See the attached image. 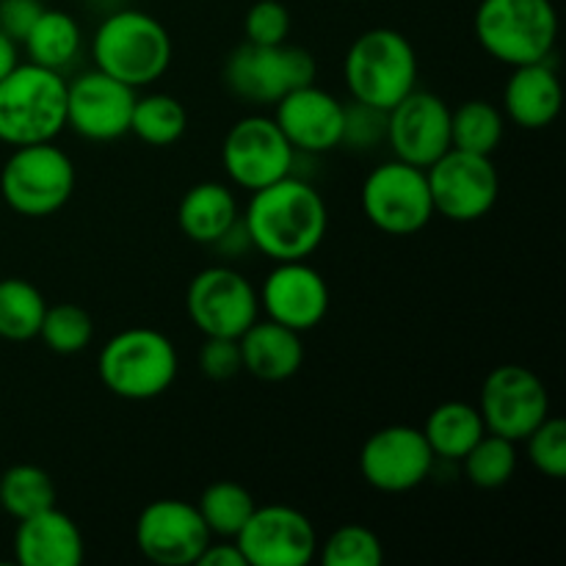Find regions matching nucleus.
<instances>
[{
    "instance_id": "b1692460",
    "label": "nucleus",
    "mask_w": 566,
    "mask_h": 566,
    "mask_svg": "<svg viewBox=\"0 0 566 566\" xmlns=\"http://www.w3.org/2000/svg\"><path fill=\"white\" fill-rule=\"evenodd\" d=\"M241 208H238L235 191L224 182H197L188 188L177 208V224L182 235L202 247H213L227 230L238 221Z\"/></svg>"
},
{
    "instance_id": "a878e982",
    "label": "nucleus",
    "mask_w": 566,
    "mask_h": 566,
    "mask_svg": "<svg viewBox=\"0 0 566 566\" xmlns=\"http://www.w3.org/2000/svg\"><path fill=\"white\" fill-rule=\"evenodd\" d=\"M22 44H25L28 61L61 72L81 53V25L66 11L44 9Z\"/></svg>"
},
{
    "instance_id": "c756f323",
    "label": "nucleus",
    "mask_w": 566,
    "mask_h": 566,
    "mask_svg": "<svg viewBox=\"0 0 566 566\" xmlns=\"http://www.w3.org/2000/svg\"><path fill=\"white\" fill-rule=\"evenodd\" d=\"M205 525L219 539H235L252 512L258 509L252 492L235 481H216L202 492L197 503Z\"/></svg>"
},
{
    "instance_id": "20e7f679",
    "label": "nucleus",
    "mask_w": 566,
    "mask_h": 566,
    "mask_svg": "<svg viewBox=\"0 0 566 566\" xmlns=\"http://www.w3.org/2000/svg\"><path fill=\"white\" fill-rule=\"evenodd\" d=\"M180 357L164 332L130 326L111 337L97 359L103 385L125 401H153L164 396L177 379Z\"/></svg>"
},
{
    "instance_id": "dca6fc26",
    "label": "nucleus",
    "mask_w": 566,
    "mask_h": 566,
    "mask_svg": "<svg viewBox=\"0 0 566 566\" xmlns=\"http://www.w3.org/2000/svg\"><path fill=\"white\" fill-rule=\"evenodd\" d=\"M235 542L249 566H307L318 553L307 514L282 503L254 509Z\"/></svg>"
},
{
    "instance_id": "72a5a7b5",
    "label": "nucleus",
    "mask_w": 566,
    "mask_h": 566,
    "mask_svg": "<svg viewBox=\"0 0 566 566\" xmlns=\"http://www.w3.org/2000/svg\"><path fill=\"white\" fill-rule=\"evenodd\" d=\"M321 562L326 566H379L385 562V547L365 525H343L324 542Z\"/></svg>"
},
{
    "instance_id": "9b49d317",
    "label": "nucleus",
    "mask_w": 566,
    "mask_h": 566,
    "mask_svg": "<svg viewBox=\"0 0 566 566\" xmlns=\"http://www.w3.org/2000/svg\"><path fill=\"white\" fill-rule=\"evenodd\" d=\"M221 166L238 188L258 191L293 175L296 149L280 130L274 116H243L227 130Z\"/></svg>"
},
{
    "instance_id": "9d476101",
    "label": "nucleus",
    "mask_w": 566,
    "mask_h": 566,
    "mask_svg": "<svg viewBox=\"0 0 566 566\" xmlns=\"http://www.w3.org/2000/svg\"><path fill=\"white\" fill-rule=\"evenodd\" d=\"M426 180L434 213L459 224L484 219L501 197V175L492 155H475L468 149L451 147L440 155L426 169Z\"/></svg>"
},
{
    "instance_id": "ddd939ff",
    "label": "nucleus",
    "mask_w": 566,
    "mask_h": 566,
    "mask_svg": "<svg viewBox=\"0 0 566 566\" xmlns=\"http://www.w3.org/2000/svg\"><path fill=\"white\" fill-rule=\"evenodd\" d=\"M479 412L490 434L523 442L551 415V396L531 368L501 365L484 379Z\"/></svg>"
},
{
    "instance_id": "4c0bfd02",
    "label": "nucleus",
    "mask_w": 566,
    "mask_h": 566,
    "mask_svg": "<svg viewBox=\"0 0 566 566\" xmlns=\"http://www.w3.org/2000/svg\"><path fill=\"white\" fill-rule=\"evenodd\" d=\"M199 370L213 381L235 379L243 370L238 337H205L199 348Z\"/></svg>"
},
{
    "instance_id": "f257e3e1",
    "label": "nucleus",
    "mask_w": 566,
    "mask_h": 566,
    "mask_svg": "<svg viewBox=\"0 0 566 566\" xmlns=\"http://www.w3.org/2000/svg\"><path fill=\"white\" fill-rule=\"evenodd\" d=\"M241 216L252 247L274 263L307 260L324 243L329 227L324 197L296 175L252 191Z\"/></svg>"
},
{
    "instance_id": "bb28decb",
    "label": "nucleus",
    "mask_w": 566,
    "mask_h": 566,
    "mask_svg": "<svg viewBox=\"0 0 566 566\" xmlns=\"http://www.w3.org/2000/svg\"><path fill=\"white\" fill-rule=\"evenodd\" d=\"M44 310H48V302L33 282L22 276L0 280V337L3 340L25 343L39 337Z\"/></svg>"
},
{
    "instance_id": "7c9ffc66",
    "label": "nucleus",
    "mask_w": 566,
    "mask_h": 566,
    "mask_svg": "<svg viewBox=\"0 0 566 566\" xmlns=\"http://www.w3.org/2000/svg\"><path fill=\"white\" fill-rule=\"evenodd\" d=\"M188 127L182 103L171 94H147L136 97L130 116V133L149 147H171L180 142Z\"/></svg>"
},
{
    "instance_id": "c9c22d12",
    "label": "nucleus",
    "mask_w": 566,
    "mask_h": 566,
    "mask_svg": "<svg viewBox=\"0 0 566 566\" xmlns=\"http://www.w3.org/2000/svg\"><path fill=\"white\" fill-rule=\"evenodd\" d=\"M523 442H528V459L547 479L566 475V423L547 415Z\"/></svg>"
},
{
    "instance_id": "4be33fe9",
    "label": "nucleus",
    "mask_w": 566,
    "mask_h": 566,
    "mask_svg": "<svg viewBox=\"0 0 566 566\" xmlns=\"http://www.w3.org/2000/svg\"><path fill=\"white\" fill-rule=\"evenodd\" d=\"M564 103L562 81L551 59L512 66L503 88V116L523 130H545Z\"/></svg>"
},
{
    "instance_id": "f3484780",
    "label": "nucleus",
    "mask_w": 566,
    "mask_h": 566,
    "mask_svg": "<svg viewBox=\"0 0 566 566\" xmlns=\"http://www.w3.org/2000/svg\"><path fill=\"white\" fill-rule=\"evenodd\" d=\"M136 88L105 72H83L66 83V127L88 142H114L130 133Z\"/></svg>"
},
{
    "instance_id": "58836bf2",
    "label": "nucleus",
    "mask_w": 566,
    "mask_h": 566,
    "mask_svg": "<svg viewBox=\"0 0 566 566\" xmlns=\"http://www.w3.org/2000/svg\"><path fill=\"white\" fill-rule=\"evenodd\" d=\"M42 11V0H0V31L11 42L22 44V39L28 36Z\"/></svg>"
},
{
    "instance_id": "423d86ee",
    "label": "nucleus",
    "mask_w": 566,
    "mask_h": 566,
    "mask_svg": "<svg viewBox=\"0 0 566 566\" xmlns=\"http://www.w3.org/2000/svg\"><path fill=\"white\" fill-rule=\"evenodd\" d=\"M475 39L495 61L509 66L551 59L558 36V14L551 0H481Z\"/></svg>"
},
{
    "instance_id": "0eeeda50",
    "label": "nucleus",
    "mask_w": 566,
    "mask_h": 566,
    "mask_svg": "<svg viewBox=\"0 0 566 566\" xmlns=\"http://www.w3.org/2000/svg\"><path fill=\"white\" fill-rule=\"evenodd\" d=\"M75 191V164L53 142L14 147L0 169V193L25 219L53 216Z\"/></svg>"
},
{
    "instance_id": "a211bd4d",
    "label": "nucleus",
    "mask_w": 566,
    "mask_h": 566,
    "mask_svg": "<svg viewBox=\"0 0 566 566\" xmlns=\"http://www.w3.org/2000/svg\"><path fill=\"white\" fill-rule=\"evenodd\" d=\"M387 144L398 160L429 169L451 149V108L431 92H412L387 111Z\"/></svg>"
},
{
    "instance_id": "2f4dec72",
    "label": "nucleus",
    "mask_w": 566,
    "mask_h": 566,
    "mask_svg": "<svg viewBox=\"0 0 566 566\" xmlns=\"http://www.w3.org/2000/svg\"><path fill=\"white\" fill-rule=\"evenodd\" d=\"M517 442L486 431L468 453H464V475L479 490H501L512 481L517 470Z\"/></svg>"
},
{
    "instance_id": "6ab92c4d",
    "label": "nucleus",
    "mask_w": 566,
    "mask_h": 566,
    "mask_svg": "<svg viewBox=\"0 0 566 566\" xmlns=\"http://www.w3.org/2000/svg\"><path fill=\"white\" fill-rule=\"evenodd\" d=\"M258 298L271 321L302 335L324 324L329 313V285L307 260L276 263L263 280Z\"/></svg>"
},
{
    "instance_id": "39448f33",
    "label": "nucleus",
    "mask_w": 566,
    "mask_h": 566,
    "mask_svg": "<svg viewBox=\"0 0 566 566\" xmlns=\"http://www.w3.org/2000/svg\"><path fill=\"white\" fill-rule=\"evenodd\" d=\"M343 72L352 99L390 111L418 88V53L401 31L370 28L354 39Z\"/></svg>"
},
{
    "instance_id": "2eb2a0df",
    "label": "nucleus",
    "mask_w": 566,
    "mask_h": 566,
    "mask_svg": "<svg viewBox=\"0 0 566 566\" xmlns=\"http://www.w3.org/2000/svg\"><path fill=\"white\" fill-rule=\"evenodd\" d=\"M213 534L197 506L180 497H160L136 520V547L144 558L164 566L197 564Z\"/></svg>"
},
{
    "instance_id": "aec40b11",
    "label": "nucleus",
    "mask_w": 566,
    "mask_h": 566,
    "mask_svg": "<svg viewBox=\"0 0 566 566\" xmlns=\"http://www.w3.org/2000/svg\"><path fill=\"white\" fill-rule=\"evenodd\" d=\"M274 108V122L296 153L321 155L340 147L343 103L335 94L307 83L285 94Z\"/></svg>"
},
{
    "instance_id": "f8f14e48",
    "label": "nucleus",
    "mask_w": 566,
    "mask_h": 566,
    "mask_svg": "<svg viewBox=\"0 0 566 566\" xmlns=\"http://www.w3.org/2000/svg\"><path fill=\"white\" fill-rule=\"evenodd\" d=\"M186 310L205 337H241L258 321L260 298L241 271L210 265L188 285Z\"/></svg>"
},
{
    "instance_id": "412c9836",
    "label": "nucleus",
    "mask_w": 566,
    "mask_h": 566,
    "mask_svg": "<svg viewBox=\"0 0 566 566\" xmlns=\"http://www.w3.org/2000/svg\"><path fill=\"white\" fill-rule=\"evenodd\" d=\"M83 551L81 528L59 506L17 520L14 556L22 566H77Z\"/></svg>"
},
{
    "instance_id": "7ed1b4c3",
    "label": "nucleus",
    "mask_w": 566,
    "mask_h": 566,
    "mask_svg": "<svg viewBox=\"0 0 566 566\" xmlns=\"http://www.w3.org/2000/svg\"><path fill=\"white\" fill-rule=\"evenodd\" d=\"M66 127V81L33 61L0 81V142L9 147L53 142Z\"/></svg>"
},
{
    "instance_id": "e433bc0d",
    "label": "nucleus",
    "mask_w": 566,
    "mask_h": 566,
    "mask_svg": "<svg viewBox=\"0 0 566 566\" xmlns=\"http://www.w3.org/2000/svg\"><path fill=\"white\" fill-rule=\"evenodd\" d=\"M243 33H247V42L252 44L287 42V33H291V14H287V9L280 0H258V3L247 11Z\"/></svg>"
},
{
    "instance_id": "c85d7f7f",
    "label": "nucleus",
    "mask_w": 566,
    "mask_h": 566,
    "mask_svg": "<svg viewBox=\"0 0 566 566\" xmlns=\"http://www.w3.org/2000/svg\"><path fill=\"white\" fill-rule=\"evenodd\" d=\"M53 479L36 464H14L0 475V506L9 517L25 520L55 506Z\"/></svg>"
},
{
    "instance_id": "f704fd0d",
    "label": "nucleus",
    "mask_w": 566,
    "mask_h": 566,
    "mask_svg": "<svg viewBox=\"0 0 566 566\" xmlns=\"http://www.w3.org/2000/svg\"><path fill=\"white\" fill-rule=\"evenodd\" d=\"M381 142H387V111L359 103V99L343 103L340 147L365 153V149H376Z\"/></svg>"
},
{
    "instance_id": "393cba45",
    "label": "nucleus",
    "mask_w": 566,
    "mask_h": 566,
    "mask_svg": "<svg viewBox=\"0 0 566 566\" xmlns=\"http://www.w3.org/2000/svg\"><path fill=\"white\" fill-rule=\"evenodd\" d=\"M486 434L484 418L479 407L468 401H446L431 409L426 418L423 437L431 446L437 459L446 462H462L464 453Z\"/></svg>"
},
{
    "instance_id": "f03ea898",
    "label": "nucleus",
    "mask_w": 566,
    "mask_h": 566,
    "mask_svg": "<svg viewBox=\"0 0 566 566\" xmlns=\"http://www.w3.org/2000/svg\"><path fill=\"white\" fill-rule=\"evenodd\" d=\"M94 70L127 83L149 86L171 64V36L153 14L122 9L105 17L92 39Z\"/></svg>"
},
{
    "instance_id": "473e14b6",
    "label": "nucleus",
    "mask_w": 566,
    "mask_h": 566,
    "mask_svg": "<svg viewBox=\"0 0 566 566\" xmlns=\"http://www.w3.org/2000/svg\"><path fill=\"white\" fill-rule=\"evenodd\" d=\"M39 337H42V343L53 354L70 357V354L83 352V348L92 343L94 337L92 315H88L83 307H77V304H70V302L53 304V307L44 310L42 326H39Z\"/></svg>"
},
{
    "instance_id": "6e6552de",
    "label": "nucleus",
    "mask_w": 566,
    "mask_h": 566,
    "mask_svg": "<svg viewBox=\"0 0 566 566\" xmlns=\"http://www.w3.org/2000/svg\"><path fill=\"white\" fill-rule=\"evenodd\" d=\"M224 86L252 105H276L293 88L315 83V59L293 44L243 42L224 61Z\"/></svg>"
},
{
    "instance_id": "ea45409f",
    "label": "nucleus",
    "mask_w": 566,
    "mask_h": 566,
    "mask_svg": "<svg viewBox=\"0 0 566 566\" xmlns=\"http://www.w3.org/2000/svg\"><path fill=\"white\" fill-rule=\"evenodd\" d=\"M213 249L221 254V258H227V260L243 258V254H247L249 249H254L252 247V238H249L247 224H243V216H238L235 224H232L230 230H227L224 235H221L219 241L213 243Z\"/></svg>"
},
{
    "instance_id": "a19ab883",
    "label": "nucleus",
    "mask_w": 566,
    "mask_h": 566,
    "mask_svg": "<svg viewBox=\"0 0 566 566\" xmlns=\"http://www.w3.org/2000/svg\"><path fill=\"white\" fill-rule=\"evenodd\" d=\"M197 564L199 566H249L247 556H243L235 539L216 542V545L210 542V545L202 551V556H199Z\"/></svg>"
},
{
    "instance_id": "cd10ccee",
    "label": "nucleus",
    "mask_w": 566,
    "mask_h": 566,
    "mask_svg": "<svg viewBox=\"0 0 566 566\" xmlns=\"http://www.w3.org/2000/svg\"><path fill=\"white\" fill-rule=\"evenodd\" d=\"M506 133V116L490 99H468L451 111V147L495 155Z\"/></svg>"
},
{
    "instance_id": "4468645a",
    "label": "nucleus",
    "mask_w": 566,
    "mask_h": 566,
    "mask_svg": "<svg viewBox=\"0 0 566 566\" xmlns=\"http://www.w3.org/2000/svg\"><path fill=\"white\" fill-rule=\"evenodd\" d=\"M434 451L426 442L423 429L415 426H385L365 440L359 451V473L374 490L409 492L423 484L434 470Z\"/></svg>"
},
{
    "instance_id": "1a4fd4ad",
    "label": "nucleus",
    "mask_w": 566,
    "mask_h": 566,
    "mask_svg": "<svg viewBox=\"0 0 566 566\" xmlns=\"http://www.w3.org/2000/svg\"><path fill=\"white\" fill-rule=\"evenodd\" d=\"M363 213L387 235H415L434 216L426 169L392 158L379 164L363 182Z\"/></svg>"
},
{
    "instance_id": "79ce46f5",
    "label": "nucleus",
    "mask_w": 566,
    "mask_h": 566,
    "mask_svg": "<svg viewBox=\"0 0 566 566\" xmlns=\"http://www.w3.org/2000/svg\"><path fill=\"white\" fill-rule=\"evenodd\" d=\"M20 64V55H17V42H11L3 31H0V81L9 75L14 66Z\"/></svg>"
},
{
    "instance_id": "5701e85b",
    "label": "nucleus",
    "mask_w": 566,
    "mask_h": 566,
    "mask_svg": "<svg viewBox=\"0 0 566 566\" xmlns=\"http://www.w3.org/2000/svg\"><path fill=\"white\" fill-rule=\"evenodd\" d=\"M243 370L260 381H285L304 365L302 332H293L276 321H254L241 337Z\"/></svg>"
}]
</instances>
